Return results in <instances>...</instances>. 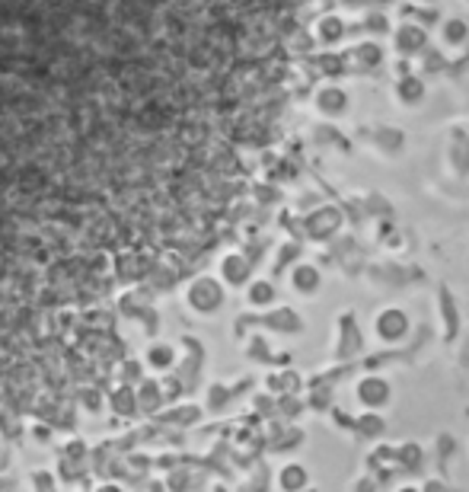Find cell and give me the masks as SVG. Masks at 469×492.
<instances>
[{
  "mask_svg": "<svg viewBox=\"0 0 469 492\" xmlns=\"http://www.w3.org/2000/svg\"><path fill=\"white\" fill-rule=\"evenodd\" d=\"M406 329H409V316L402 314L400 307H387V310H380V316H377V323H374V333L380 336L383 342H396V339H402V336H406Z\"/></svg>",
  "mask_w": 469,
  "mask_h": 492,
  "instance_id": "6da1fadb",
  "label": "cell"
},
{
  "mask_svg": "<svg viewBox=\"0 0 469 492\" xmlns=\"http://www.w3.org/2000/svg\"><path fill=\"white\" fill-rule=\"evenodd\" d=\"M357 397H361L368 406H380V403H387V397H389L387 380H380V378L361 380V387H357Z\"/></svg>",
  "mask_w": 469,
  "mask_h": 492,
  "instance_id": "7a4b0ae2",
  "label": "cell"
},
{
  "mask_svg": "<svg viewBox=\"0 0 469 492\" xmlns=\"http://www.w3.org/2000/svg\"><path fill=\"white\" fill-rule=\"evenodd\" d=\"M278 483H282V489H284V492L301 489L304 483H307V470L297 467V464H291V467H284V470H282V480H278Z\"/></svg>",
  "mask_w": 469,
  "mask_h": 492,
  "instance_id": "3957f363",
  "label": "cell"
},
{
  "mask_svg": "<svg viewBox=\"0 0 469 492\" xmlns=\"http://www.w3.org/2000/svg\"><path fill=\"white\" fill-rule=\"evenodd\" d=\"M444 38H447V42H464V38H466V23H464V19H451V23L444 26Z\"/></svg>",
  "mask_w": 469,
  "mask_h": 492,
  "instance_id": "277c9868",
  "label": "cell"
},
{
  "mask_svg": "<svg viewBox=\"0 0 469 492\" xmlns=\"http://www.w3.org/2000/svg\"><path fill=\"white\" fill-rule=\"evenodd\" d=\"M402 492H415V489H402Z\"/></svg>",
  "mask_w": 469,
  "mask_h": 492,
  "instance_id": "5b68a950",
  "label": "cell"
}]
</instances>
